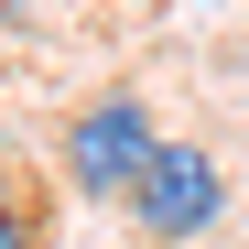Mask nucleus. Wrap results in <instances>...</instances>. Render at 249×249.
Returning <instances> with one entry per match:
<instances>
[{
  "mask_svg": "<svg viewBox=\"0 0 249 249\" xmlns=\"http://www.w3.org/2000/svg\"><path fill=\"white\" fill-rule=\"evenodd\" d=\"M152 119H141V98H98L87 119L65 130V174L87 184V195H130L141 174H152Z\"/></svg>",
  "mask_w": 249,
  "mask_h": 249,
  "instance_id": "1",
  "label": "nucleus"
},
{
  "mask_svg": "<svg viewBox=\"0 0 249 249\" xmlns=\"http://www.w3.org/2000/svg\"><path fill=\"white\" fill-rule=\"evenodd\" d=\"M217 206H228L217 162L184 152V141H162V152H152V174L130 184V217H141L152 238H195V228H217Z\"/></svg>",
  "mask_w": 249,
  "mask_h": 249,
  "instance_id": "2",
  "label": "nucleus"
},
{
  "mask_svg": "<svg viewBox=\"0 0 249 249\" xmlns=\"http://www.w3.org/2000/svg\"><path fill=\"white\" fill-rule=\"evenodd\" d=\"M0 249H22V195L0 184Z\"/></svg>",
  "mask_w": 249,
  "mask_h": 249,
  "instance_id": "3",
  "label": "nucleus"
}]
</instances>
